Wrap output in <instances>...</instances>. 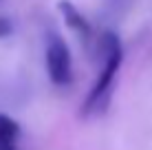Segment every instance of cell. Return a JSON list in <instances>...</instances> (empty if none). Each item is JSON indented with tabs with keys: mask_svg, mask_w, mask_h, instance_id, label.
Here are the masks:
<instances>
[{
	"mask_svg": "<svg viewBox=\"0 0 152 150\" xmlns=\"http://www.w3.org/2000/svg\"><path fill=\"white\" fill-rule=\"evenodd\" d=\"M44 62H46V73L49 80L55 86H69L73 82V58L71 49L57 33H51L46 38L44 49Z\"/></svg>",
	"mask_w": 152,
	"mask_h": 150,
	"instance_id": "7a4b0ae2",
	"label": "cell"
},
{
	"mask_svg": "<svg viewBox=\"0 0 152 150\" xmlns=\"http://www.w3.org/2000/svg\"><path fill=\"white\" fill-rule=\"evenodd\" d=\"M11 33H13V22H11V18L0 15V40H2V38H9Z\"/></svg>",
	"mask_w": 152,
	"mask_h": 150,
	"instance_id": "5b68a950",
	"label": "cell"
},
{
	"mask_svg": "<svg viewBox=\"0 0 152 150\" xmlns=\"http://www.w3.org/2000/svg\"><path fill=\"white\" fill-rule=\"evenodd\" d=\"M57 9H60L62 20L66 22V27H69L71 31H75L84 42H91V40H93V27H91V22L75 9V4L69 2V0H60Z\"/></svg>",
	"mask_w": 152,
	"mask_h": 150,
	"instance_id": "3957f363",
	"label": "cell"
},
{
	"mask_svg": "<svg viewBox=\"0 0 152 150\" xmlns=\"http://www.w3.org/2000/svg\"><path fill=\"white\" fill-rule=\"evenodd\" d=\"M106 2H108V7H110V9L119 11V9H126V7H128L130 0H106Z\"/></svg>",
	"mask_w": 152,
	"mask_h": 150,
	"instance_id": "8992f818",
	"label": "cell"
},
{
	"mask_svg": "<svg viewBox=\"0 0 152 150\" xmlns=\"http://www.w3.org/2000/svg\"><path fill=\"white\" fill-rule=\"evenodd\" d=\"M22 128L13 117L0 113V150H18Z\"/></svg>",
	"mask_w": 152,
	"mask_h": 150,
	"instance_id": "277c9868",
	"label": "cell"
},
{
	"mask_svg": "<svg viewBox=\"0 0 152 150\" xmlns=\"http://www.w3.org/2000/svg\"><path fill=\"white\" fill-rule=\"evenodd\" d=\"M99 53H102V71H99L97 80L93 82L91 91H88V97L82 106V115H86V117L102 115L108 108L113 91H115V80H117V73L121 69L124 49H121L119 38L113 31H106L99 38Z\"/></svg>",
	"mask_w": 152,
	"mask_h": 150,
	"instance_id": "6da1fadb",
	"label": "cell"
}]
</instances>
